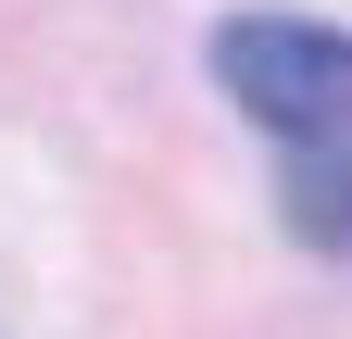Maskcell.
Returning a JSON list of instances; mask_svg holds the SVG:
<instances>
[{
    "label": "cell",
    "mask_w": 352,
    "mask_h": 339,
    "mask_svg": "<svg viewBox=\"0 0 352 339\" xmlns=\"http://www.w3.org/2000/svg\"><path fill=\"white\" fill-rule=\"evenodd\" d=\"M214 89L264 139H327V126H352V38L315 13H239L214 25Z\"/></svg>",
    "instance_id": "6da1fadb"
},
{
    "label": "cell",
    "mask_w": 352,
    "mask_h": 339,
    "mask_svg": "<svg viewBox=\"0 0 352 339\" xmlns=\"http://www.w3.org/2000/svg\"><path fill=\"white\" fill-rule=\"evenodd\" d=\"M289 239L352 251V126H327V139H289Z\"/></svg>",
    "instance_id": "7a4b0ae2"
}]
</instances>
